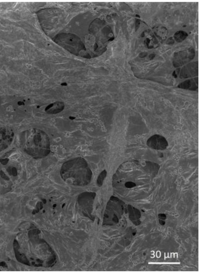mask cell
<instances>
[{
    "mask_svg": "<svg viewBox=\"0 0 200 273\" xmlns=\"http://www.w3.org/2000/svg\"><path fill=\"white\" fill-rule=\"evenodd\" d=\"M147 145L153 149L163 150L168 146L167 140L161 135H155L150 137L147 141Z\"/></svg>",
    "mask_w": 200,
    "mask_h": 273,
    "instance_id": "obj_5",
    "label": "cell"
},
{
    "mask_svg": "<svg viewBox=\"0 0 200 273\" xmlns=\"http://www.w3.org/2000/svg\"><path fill=\"white\" fill-rule=\"evenodd\" d=\"M12 129L6 127L0 128V152L10 145L13 137Z\"/></svg>",
    "mask_w": 200,
    "mask_h": 273,
    "instance_id": "obj_4",
    "label": "cell"
},
{
    "mask_svg": "<svg viewBox=\"0 0 200 273\" xmlns=\"http://www.w3.org/2000/svg\"><path fill=\"white\" fill-rule=\"evenodd\" d=\"M155 33L157 36L164 39L166 38L167 35V31L166 28L164 27H157L154 30Z\"/></svg>",
    "mask_w": 200,
    "mask_h": 273,
    "instance_id": "obj_9",
    "label": "cell"
},
{
    "mask_svg": "<svg viewBox=\"0 0 200 273\" xmlns=\"http://www.w3.org/2000/svg\"><path fill=\"white\" fill-rule=\"evenodd\" d=\"M23 146L28 154L36 158L45 157L50 152L48 136L39 129L34 128L26 131L24 135Z\"/></svg>",
    "mask_w": 200,
    "mask_h": 273,
    "instance_id": "obj_2",
    "label": "cell"
},
{
    "mask_svg": "<svg viewBox=\"0 0 200 273\" xmlns=\"http://www.w3.org/2000/svg\"><path fill=\"white\" fill-rule=\"evenodd\" d=\"M136 186V184L132 182H126L125 184V187L128 188H133Z\"/></svg>",
    "mask_w": 200,
    "mask_h": 273,
    "instance_id": "obj_12",
    "label": "cell"
},
{
    "mask_svg": "<svg viewBox=\"0 0 200 273\" xmlns=\"http://www.w3.org/2000/svg\"><path fill=\"white\" fill-rule=\"evenodd\" d=\"M159 222H160V224L161 225H164L165 224V222L163 221L162 220H159Z\"/></svg>",
    "mask_w": 200,
    "mask_h": 273,
    "instance_id": "obj_14",
    "label": "cell"
},
{
    "mask_svg": "<svg viewBox=\"0 0 200 273\" xmlns=\"http://www.w3.org/2000/svg\"><path fill=\"white\" fill-rule=\"evenodd\" d=\"M187 36L188 35L185 32H182V31H180L175 34L174 37L177 42H180L184 40Z\"/></svg>",
    "mask_w": 200,
    "mask_h": 273,
    "instance_id": "obj_10",
    "label": "cell"
},
{
    "mask_svg": "<svg viewBox=\"0 0 200 273\" xmlns=\"http://www.w3.org/2000/svg\"><path fill=\"white\" fill-rule=\"evenodd\" d=\"M198 67L197 64H190L183 67L181 72L180 77L182 78H187L197 75L198 73V68L193 69Z\"/></svg>",
    "mask_w": 200,
    "mask_h": 273,
    "instance_id": "obj_7",
    "label": "cell"
},
{
    "mask_svg": "<svg viewBox=\"0 0 200 273\" xmlns=\"http://www.w3.org/2000/svg\"><path fill=\"white\" fill-rule=\"evenodd\" d=\"M119 200L116 199V198H114L111 199V200L108 203L107 205L106 210L105 214V221L108 219V220L106 222H109L110 219H111V222H117L119 221L118 216L116 213L120 214L122 212L121 209L122 206L120 204Z\"/></svg>",
    "mask_w": 200,
    "mask_h": 273,
    "instance_id": "obj_3",
    "label": "cell"
},
{
    "mask_svg": "<svg viewBox=\"0 0 200 273\" xmlns=\"http://www.w3.org/2000/svg\"><path fill=\"white\" fill-rule=\"evenodd\" d=\"M61 176L67 183L77 186L88 184L92 178V172L87 161L81 157L65 162L60 171Z\"/></svg>",
    "mask_w": 200,
    "mask_h": 273,
    "instance_id": "obj_1",
    "label": "cell"
},
{
    "mask_svg": "<svg viewBox=\"0 0 200 273\" xmlns=\"http://www.w3.org/2000/svg\"><path fill=\"white\" fill-rule=\"evenodd\" d=\"M191 83H192V82H191V80L187 81L181 83L179 86V87L184 89H189L190 90H191H191H195V87L193 86Z\"/></svg>",
    "mask_w": 200,
    "mask_h": 273,
    "instance_id": "obj_11",
    "label": "cell"
},
{
    "mask_svg": "<svg viewBox=\"0 0 200 273\" xmlns=\"http://www.w3.org/2000/svg\"><path fill=\"white\" fill-rule=\"evenodd\" d=\"M64 108V103L61 101H57L48 105L45 108V111L47 114H54L61 112Z\"/></svg>",
    "mask_w": 200,
    "mask_h": 273,
    "instance_id": "obj_8",
    "label": "cell"
},
{
    "mask_svg": "<svg viewBox=\"0 0 200 273\" xmlns=\"http://www.w3.org/2000/svg\"><path fill=\"white\" fill-rule=\"evenodd\" d=\"M159 218L162 219V220H165L166 218V216L164 214H160L159 215Z\"/></svg>",
    "mask_w": 200,
    "mask_h": 273,
    "instance_id": "obj_13",
    "label": "cell"
},
{
    "mask_svg": "<svg viewBox=\"0 0 200 273\" xmlns=\"http://www.w3.org/2000/svg\"><path fill=\"white\" fill-rule=\"evenodd\" d=\"M61 36V39L58 38V39H56L58 40V42L60 41V42H58V44H61V45L64 47L66 49H69L70 51H72V49H74V53H77V52L74 47L73 46V44L81 47L83 46V45H81V43L79 40L76 39H74L76 37L74 38V40L72 39L73 36L64 35V36Z\"/></svg>",
    "mask_w": 200,
    "mask_h": 273,
    "instance_id": "obj_6",
    "label": "cell"
}]
</instances>
